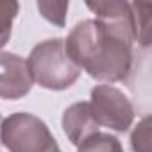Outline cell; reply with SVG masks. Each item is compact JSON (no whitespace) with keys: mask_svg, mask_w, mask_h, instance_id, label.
I'll return each instance as SVG.
<instances>
[{"mask_svg":"<svg viewBox=\"0 0 152 152\" xmlns=\"http://www.w3.org/2000/svg\"><path fill=\"white\" fill-rule=\"evenodd\" d=\"M70 59L100 84L124 83L132 72V45L106 31L95 18L83 20L64 39Z\"/></svg>","mask_w":152,"mask_h":152,"instance_id":"cell-1","label":"cell"},{"mask_svg":"<svg viewBox=\"0 0 152 152\" xmlns=\"http://www.w3.org/2000/svg\"><path fill=\"white\" fill-rule=\"evenodd\" d=\"M61 127L64 136L73 147H79L84 140L99 132V122L91 111L90 102H75L63 111Z\"/></svg>","mask_w":152,"mask_h":152,"instance_id":"cell-7","label":"cell"},{"mask_svg":"<svg viewBox=\"0 0 152 152\" xmlns=\"http://www.w3.org/2000/svg\"><path fill=\"white\" fill-rule=\"evenodd\" d=\"M90 106L99 125L115 132H127L134 122V106L116 86L97 84L90 91Z\"/></svg>","mask_w":152,"mask_h":152,"instance_id":"cell-4","label":"cell"},{"mask_svg":"<svg viewBox=\"0 0 152 152\" xmlns=\"http://www.w3.org/2000/svg\"><path fill=\"white\" fill-rule=\"evenodd\" d=\"M36 7L41 13V16L52 25H57L61 29L66 25V13L70 7L68 2H43V0H39V2H36Z\"/></svg>","mask_w":152,"mask_h":152,"instance_id":"cell-11","label":"cell"},{"mask_svg":"<svg viewBox=\"0 0 152 152\" xmlns=\"http://www.w3.org/2000/svg\"><path fill=\"white\" fill-rule=\"evenodd\" d=\"M0 145L9 152H61L47 124L32 113H13L0 127Z\"/></svg>","mask_w":152,"mask_h":152,"instance_id":"cell-3","label":"cell"},{"mask_svg":"<svg viewBox=\"0 0 152 152\" xmlns=\"http://www.w3.org/2000/svg\"><path fill=\"white\" fill-rule=\"evenodd\" d=\"M27 61L13 52H0V99L20 100L32 90Z\"/></svg>","mask_w":152,"mask_h":152,"instance_id":"cell-6","label":"cell"},{"mask_svg":"<svg viewBox=\"0 0 152 152\" xmlns=\"http://www.w3.org/2000/svg\"><path fill=\"white\" fill-rule=\"evenodd\" d=\"M25 61L32 83L50 91L72 88L83 73V70L70 59L64 39L61 38H50L38 43Z\"/></svg>","mask_w":152,"mask_h":152,"instance_id":"cell-2","label":"cell"},{"mask_svg":"<svg viewBox=\"0 0 152 152\" xmlns=\"http://www.w3.org/2000/svg\"><path fill=\"white\" fill-rule=\"evenodd\" d=\"M132 152H150V116L145 115L131 132Z\"/></svg>","mask_w":152,"mask_h":152,"instance_id":"cell-12","label":"cell"},{"mask_svg":"<svg viewBox=\"0 0 152 152\" xmlns=\"http://www.w3.org/2000/svg\"><path fill=\"white\" fill-rule=\"evenodd\" d=\"M84 6L95 15V20L106 31L134 45V18L129 2L106 0V2H86Z\"/></svg>","mask_w":152,"mask_h":152,"instance_id":"cell-5","label":"cell"},{"mask_svg":"<svg viewBox=\"0 0 152 152\" xmlns=\"http://www.w3.org/2000/svg\"><path fill=\"white\" fill-rule=\"evenodd\" d=\"M20 4L15 0H0V48H4L13 34V23L18 16Z\"/></svg>","mask_w":152,"mask_h":152,"instance_id":"cell-10","label":"cell"},{"mask_svg":"<svg viewBox=\"0 0 152 152\" xmlns=\"http://www.w3.org/2000/svg\"><path fill=\"white\" fill-rule=\"evenodd\" d=\"M132 18H134V41H138L143 48L150 45V36H148V13L152 9L150 4L143 2H132Z\"/></svg>","mask_w":152,"mask_h":152,"instance_id":"cell-9","label":"cell"},{"mask_svg":"<svg viewBox=\"0 0 152 152\" xmlns=\"http://www.w3.org/2000/svg\"><path fill=\"white\" fill-rule=\"evenodd\" d=\"M2 122H4V116H2V115H0V127H2Z\"/></svg>","mask_w":152,"mask_h":152,"instance_id":"cell-13","label":"cell"},{"mask_svg":"<svg viewBox=\"0 0 152 152\" xmlns=\"http://www.w3.org/2000/svg\"><path fill=\"white\" fill-rule=\"evenodd\" d=\"M77 152H124V147L116 136L99 131L84 140L77 147Z\"/></svg>","mask_w":152,"mask_h":152,"instance_id":"cell-8","label":"cell"}]
</instances>
